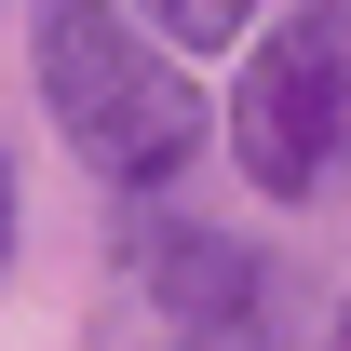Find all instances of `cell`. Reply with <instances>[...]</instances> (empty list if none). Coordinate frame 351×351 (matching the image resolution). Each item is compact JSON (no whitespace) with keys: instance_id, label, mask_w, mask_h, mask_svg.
Instances as JSON below:
<instances>
[{"instance_id":"obj_7","label":"cell","mask_w":351,"mask_h":351,"mask_svg":"<svg viewBox=\"0 0 351 351\" xmlns=\"http://www.w3.org/2000/svg\"><path fill=\"white\" fill-rule=\"evenodd\" d=\"M95 351H149V338H95Z\"/></svg>"},{"instance_id":"obj_2","label":"cell","mask_w":351,"mask_h":351,"mask_svg":"<svg viewBox=\"0 0 351 351\" xmlns=\"http://www.w3.org/2000/svg\"><path fill=\"white\" fill-rule=\"evenodd\" d=\"M217 122H230V162H243L257 203H324L351 176V14L338 0L270 14Z\"/></svg>"},{"instance_id":"obj_3","label":"cell","mask_w":351,"mask_h":351,"mask_svg":"<svg viewBox=\"0 0 351 351\" xmlns=\"http://www.w3.org/2000/svg\"><path fill=\"white\" fill-rule=\"evenodd\" d=\"M122 284L162 311L176 351H284V270H270L243 230L135 217V230H122Z\"/></svg>"},{"instance_id":"obj_5","label":"cell","mask_w":351,"mask_h":351,"mask_svg":"<svg viewBox=\"0 0 351 351\" xmlns=\"http://www.w3.org/2000/svg\"><path fill=\"white\" fill-rule=\"evenodd\" d=\"M0 257H14V162H0Z\"/></svg>"},{"instance_id":"obj_4","label":"cell","mask_w":351,"mask_h":351,"mask_svg":"<svg viewBox=\"0 0 351 351\" xmlns=\"http://www.w3.org/2000/svg\"><path fill=\"white\" fill-rule=\"evenodd\" d=\"M122 14H135L162 54H217V41H243V27H257L270 0H122Z\"/></svg>"},{"instance_id":"obj_1","label":"cell","mask_w":351,"mask_h":351,"mask_svg":"<svg viewBox=\"0 0 351 351\" xmlns=\"http://www.w3.org/2000/svg\"><path fill=\"white\" fill-rule=\"evenodd\" d=\"M27 68H41V108L82 149L95 189L162 203L176 176L203 162V82L135 27L122 0H27Z\"/></svg>"},{"instance_id":"obj_6","label":"cell","mask_w":351,"mask_h":351,"mask_svg":"<svg viewBox=\"0 0 351 351\" xmlns=\"http://www.w3.org/2000/svg\"><path fill=\"white\" fill-rule=\"evenodd\" d=\"M324 351H351V298H338V324H324Z\"/></svg>"}]
</instances>
